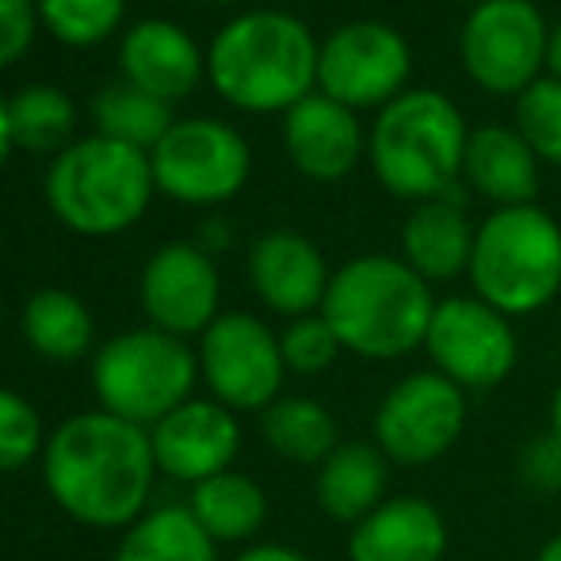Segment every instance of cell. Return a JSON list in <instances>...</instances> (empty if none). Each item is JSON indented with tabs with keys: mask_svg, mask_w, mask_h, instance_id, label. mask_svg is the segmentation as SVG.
I'll return each mask as SVG.
<instances>
[{
	"mask_svg": "<svg viewBox=\"0 0 561 561\" xmlns=\"http://www.w3.org/2000/svg\"><path fill=\"white\" fill-rule=\"evenodd\" d=\"M43 481L50 501L69 519L96 531L130 527L146 516L157 481V458L149 432L126 424L104 409H89L46 436Z\"/></svg>",
	"mask_w": 561,
	"mask_h": 561,
	"instance_id": "1",
	"label": "cell"
},
{
	"mask_svg": "<svg viewBox=\"0 0 561 561\" xmlns=\"http://www.w3.org/2000/svg\"><path fill=\"white\" fill-rule=\"evenodd\" d=\"M321 43L298 15L260 8L229 20L207 50V77L241 112H283L318 89Z\"/></svg>",
	"mask_w": 561,
	"mask_h": 561,
	"instance_id": "2",
	"label": "cell"
},
{
	"mask_svg": "<svg viewBox=\"0 0 561 561\" xmlns=\"http://www.w3.org/2000/svg\"><path fill=\"white\" fill-rule=\"evenodd\" d=\"M436 306L432 283L421 279L405 260L367 252L336 267L321 313L336 329L344 352L393 363L424 347Z\"/></svg>",
	"mask_w": 561,
	"mask_h": 561,
	"instance_id": "3",
	"label": "cell"
},
{
	"mask_svg": "<svg viewBox=\"0 0 561 561\" xmlns=\"http://www.w3.org/2000/svg\"><path fill=\"white\" fill-rule=\"evenodd\" d=\"M470 146L466 118L436 89H405L375 115L367 153L375 176L398 199L432 203L462 184V161Z\"/></svg>",
	"mask_w": 561,
	"mask_h": 561,
	"instance_id": "4",
	"label": "cell"
},
{
	"mask_svg": "<svg viewBox=\"0 0 561 561\" xmlns=\"http://www.w3.org/2000/svg\"><path fill=\"white\" fill-rule=\"evenodd\" d=\"M473 295L504 318H531L561 295V226L542 207H501L478 226Z\"/></svg>",
	"mask_w": 561,
	"mask_h": 561,
	"instance_id": "5",
	"label": "cell"
},
{
	"mask_svg": "<svg viewBox=\"0 0 561 561\" xmlns=\"http://www.w3.org/2000/svg\"><path fill=\"white\" fill-rule=\"evenodd\" d=\"M153 187L149 153L100 134L61 149L46 172L50 210L84 237H112L130 229L146 215Z\"/></svg>",
	"mask_w": 561,
	"mask_h": 561,
	"instance_id": "6",
	"label": "cell"
},
{
	"mask_svg": "<svg viewBox=\"0 0 561 561\" xmlns=\"http://www.w3.org/2000/svg\"><path fill=\"white\" fill-rule=\"evenodd\" d=\"M199 355L184 336L164 329H130L96 347L92 355V390L104 413L138 428L157 421L195 398Z\"/></svg>",
	"mask_w": 561,
	"mask_h": 561,
	"instance_id": "7",
	"label": "cell"
},
{
	"mask_svg": "<svg viewBox=\"0 0 561 561\" xmlns=\"http://www.w3.org/2000/svg\"><path fill=\"white\" fill-rule=\"evenodd\" d=\"M470 424V393L439 370H413L382 393L375 409V447L390 466L424 470L455 450Z\"/></svg>",
	"mask_w": 561,
	"mask_h": 561,
	"instance_id": "8",
	"label": "cell"
},
{
	"mask_svg": "<svg viewBox=\"0 0 561 561\" xmlns=\"http://www.w3.org/2000/svg\"><path fill=\"white\" fill-rule=\"evenodd\" d=\"M550 27L531 0H485L462 23L458 54L481 92L519 96L547 69Z\"/></svg>",
	"mask_w": 561,
	"mask_h": 561,
	"instance_id": "9",
	"label": "cell"
},
{
	"mask_svg": "<svg viewBox=\"0 0 561 561\" xmlns=\"http://www.w3.org/2000/svg\"><path fill=\"white\" fill-rule=\"evenodd\" d=\"M424 352L432 370L450 378L458 390L485 393L512 378L519 363V336L512 318L481 302L478 295H455L432 313Z\"/></svg>",
	"mask_w": 561,
	"mask_h": 561,
	"instance_id": "10",
	"label": "cell"
},
{
	"mask_svg": "<svg viewBox=\"0 0 561 561\" xmlns=\"http://www.w3.org/2000/svg\"><path fill=\"white\" fill-rule=\"evenodd\" d=\"M199 378L210 398L233 413H264L283 398L287 363H283L279 333L252 313H222L199 336Z\"/></svg>",
	"mask_w": 561,
	"mask_h": 561,
	"instance_id": "11",
	"label": "cell"
},
{
	"mask_svg": "<svg viewBox=\"0 0 561 561\" xmlns=\"http://www.w3.org/2000/svg\"><path fill=\"white\" fill-rule=\"evenodd\" d=\"M409 73H413L409 38L382 20L344 23L321 43L318 54V92L352 112L363 107L382 112L405 92Z\"/></svg>",
	"mask_w": 561,
	"mask_h": 561,
	"instance_id": "12",
	"label": "cell"
},
{
	"mask_svg": "<svg viewBox=\"0 0 561 561\" xmlns=\"http://www.w3.org/2000/svg\"><path fill=\"white\" fill-rule=\"evenodd\" d=\"M164 195L192 207H215L244 187L252 157L244 138L218 118H180L149 153Z\"/></svg>",
	"mask_w": 561,
	"mask_h": 561,
	"instance_id": "13",
	"label": "cell"
},
{
	"mask_svg": "<svg viewBox=\"0 0 561 561\" xmlns=\"http://www.w3.org/2000/svg\"><path fill=\"white\" fill-rule=\"evenodd\" d=\"M222 279L207 249L199 244H164L141 272V310L149 325L172 336H203L222 313Z\"/></svg>",
	"mask_w": 561,
	"mask_h": 561,
	"instance_id": "14",
	"label": "cell"
},
{
	"mask_svg": "<svg viewBox=\"0 0 561 561\" xmlns=\"http://www.w3.org/2000/svg\"><path fill=\"white\" fill-rule=\"evenodd\" d=\"M149 444L164 478L199 485L233 470L241 455V424L233 409L218 405L215 398H192L149 428Z\"/></svg>",
	"mask_w": 561,
	"mask_h": 561,
	"instance_id": "15",
	"label": "cell"
},
{
	"mask_svg": "<svg viewBox=\"0 0 561 561\" xmlns=\"http://www.w3.org/2000/svg\"><path fill=\"white\" fill-rule=\"evenodd\" d=\"M249 283L267 310L295 321L306 313H321L333 272L310 237L298 229H272L252 244Z\"/></svg>",
	"mask_w": 561,
	"mask_h": 561,
	"instance_id": "16",
	"label": "cell"
},
{
	"mask_svg": "<svg viewBox=\"0 0 561 561\" xmlns=\"http://www.w3.org/2000/svg\"><path fill=\"white\" fill-rule=\"evenodd\" d=\"M283 146L302 176L336 184L359 164L367 141L352 107L329 100L325 92H310L302 104L283 115Z\"/></svg>",
	"mask_w": 561,
	"mask_h": 561,
	"instance_id": "17",
	"label": "cell"
},
{
	"mask_svg": "<svg viewBox=\"0 0 561 561\" xmlns=\"http://www.w3.org/2000/svg\"><path fill=\"white\" fill-rule=\"evenodd\" d=\"M447 547L444 512L424 496H390L347 527V561H444Z\"/></svg>",
	"mask_w": 561,
	"mask_h": 561,
	"instance_id": "18",
	"label": "cell"
},
{
	"mask_svg": "<svg viewBox=\"0 0 561 561\" xmlns=\"http://www.w3.org/2000/svg\"><path fill=\"white\" fill-rule=\"evenodd\" d=\"M118 66L130 89L172 104L192 96L195 84L203 81L207 58L184 27L169 20H141L126 31L118 46Z\"/></svg>",
	"mask_w": 561,
	"mask_h": 561,
	"instance_id": "19",
	"label": "cell"
},
{
	"mask_svg": "<svg viewBox=\"0 0 561 561\" xmlns=\"http://www.w3.org/2000/svg\"><path fill=\"white\" fill-rule=\"evenodd\" d=\"M462 180L501 207H531L539 195V157L531 153L516 126H481L470 130Z\"/></svg>",
	"mask_w": 561,
	"mask_h": 561,
	"instance_id": "20",
	"label": "cell"
},
{
	"mask_svg": "<svg viewBox=\"0 0 561 561\" xmlns=\"http://www.w3.org/2000/svg\"><path fill=\"white\" fill-rule=\"evenodd\" d=\"M478 226L466 218V203H416L401 226V260L428 283H450L470 272Z\"/></svg>",
	"mask_w": 561,
	"mask_h": 561,
	"instance_id": "21",
	"label": "cell"
},
{
	"mask_svg": "<svg viewBox=\"0 0 561 561\" xmlns=\"http://www.w3.org/2000/svg\"><path fill=\"white\" fill-rule=\"evenodd\" d=\"M318 508L344 527L367 519L382 501H390V458L375 447V439H344L318 466Z\"/></svg>",
	"mask_w": 561,
	"mask_h": 561,
	"instance_id": "22",
	"label": "cell"
},
{
	"mask_svg": "<svg viewBox=\"0 0 561 561\" xmlns=\"http://www.w3.org/2000/svg\"><path fill=\"white\" fill-rule=\"evenodd\" d=\"M192 516L210 539L222 542H252L267 524V493L256 478L241 470H226L215 478L192 485V501H187Z\"/></svg>",
	"mask_w": 561,
	"mask_h": 561,
	"instance_id": "23",
	"label": "cell"
},
{
	"mask_svg": "<svg viewBox=\"0 0 561 561\" xmlns=\"http://www.w3.org/2000/svg\"><path fill=\"white\" fill-rule=\"evenodd\" d=\"M260 436L279 458L295 466H321L333 450L344 444L340 424L329 413L325 401L302 398V393H283L275 405L260 413Z\"/></svg>",
	"mask_w": 561,
	"mask_h": 561,
	"instance_id": "24",
	"label": "cell"
},
{
	"mask_svg": "<svg viewBox=\"0 0 561 561\" xmlns=\"http://www.w3.org/2000/svg\"><path fill=\"white\" fill-rule=\"evenodd\" d=\"M23 336L31 352L50 363H77L92 352L96 325L92 313L73 290L43 287L27 298L23 306Z\"/></svg>",
	"mask_w": 561,
	"mask_h": 561,
	"instance_id": "25",
	"label": "cell"
},
{
	"mask_svg": "<svg viewBox=\"0 0 561 561\" xmlns=\"http://www.w3.org/2000/svg\"><path fill=\"white\" fill-rule=\"evenodd\" d=\"M115 561H218V542L203 531L187 504H164L126 527Z\"/></svg>",
	"mask_w": 561,
	"mask_h": 561,
	"instance_id": "26",
	"label": "cell"
},
{
	"mask_svg": "<svg viewBox=\"0 0 561 561\" xmlns=\"http://www.w3.org/2000/svg\"><path fill=\"white\" fill-rule=\"evenodd\" d=\"M92 115H96L100 138L123 141V146L141 149V153H153L164 134L176 126L172 104L146 96L130 84H112V89L100 92Z\"/></svg>",
	"mask_w": 561,
	"mask_h": 561,
	"instance_id": "27",
	"label": "cell"
},
{
	"mask_svg": "<svg viewBox=\"0 0 561 561\" xmlns=\"http://www.w3.org/2000/svg\"><path fill=\"white\" fill-rule=\"evenodd\" d=\"M8 123H12V146H23L31 153H54L69 149L77 126V107L61 89L35 84L8 100Z\"/></svg>",
	"mask_w": 561,
	"mask_h": 561,
	"instance_id": "28",
	"label": "cell"
},
{
	"mask_svg": "<svg viewBox=\"0 0 561 561\" xmlns=\"http://www.w3.org/2000/svg\"><path fill=\"white\" fill-rule=\"evenodd\" d=\"M38 23L69 46L104 43L123 20L126 0H38Z\"/></svg>",
	"mask_w": 561,
	"mask_h": 561,
	"instance_id": "29",
	"label": "cell"
},
{
	"mask_svg": "<svg viewBox=\"0 0 561 561\" xmlns=\"http://www.w3.org/2000/svg\"><path fill=\"white\" fill-rule=\"evenodd\" d=\"M516 130L539 161L561 164V81L539 77L516 96Z\"/></svg>",
	"mask_w": 561,
	"mask_h": 561,
	"instance_id": "30",
	"label": "cell"
},
{
	"mask_svg": "<svg viewBox=\"0 0 561 561\" xmlns=\"http://www.w3.org/2000/svg\"><path fill=\"white\" fill-rule=\"evenodd\" d=\"M283 363H287V375H325L329 367L340 359L344 344H340L336 329L325 321V313H306V318L287 321V329L279 333Z\"/></svg>",
	"mask_w": 561,
	"mask_h": 561,
	"instance_id": "31",
	"label": "cell"
},
{
	"mask_svg": "<svg viewBox=\"0 0 561 561\" xmlns=\"http://www.w3.org/2000/svg\"><path fill=\"white\" fill-rule=\"evenodd\" d=\"M46 432L43 416L23 393L0 386V473H15L27 462L43 458Z\"/></svg>",
	"mask_w": 561,
	"mask_h": 561,
	"instance_id": "32",
	"label": "cell"
},
{
	"mask_svg": "<svg viewBox=\"0 0 561 561\" xmlns=\"http://www.w3.org/2000/svg\"><path fill=\"white\" fill-rule=\"evenodd\" d=\"M516 478L524 489L539 496H558L561 493V439L550 428H542L539 436H531L516 455Z\"/></svg>",
	"mask_w": 561,
	"mask_h": 561,
	"instance_id": "33",
	"label": "cell"
},
{
	"mask_svg": "<svg viewBox=\"0 0 561 561\" xmlns=\"http://www.w3.org/2000/svg\"><path fill=\"white\" fill-rule=\"evenodd\" d=\"M38 27V8L31 0H0V69L27 54Z\"/></svg>",
	"mask_w": 561,
	"mask_h": 561,
	"instance_id": "34",
	"label": "cell"
},
{
	"mask_svg": "<svg viewBox=\"0 0 561 561\" xmlns=\"http://www.w3.org/2000/svg\"><path fill=\"white\" fill-rule=\"evenodd\" d=\"M233 561H310L302 550L287 547V542H252Z\"/></svg>",
	"mask_w": 561,
	"mask_h": 561,
	"instance_id": "35",
	"label": "cell"
},
{
	"mask_svg": "<svg viewBox=\"0 0 561 561\" xmlns=\"http://www.w3.org/2000/svg\"><path fill=\"white\" fill-rule=\"evenodd\" d=\"M547 69H550V77H558V81H561V23H558V27H550V46H547Z\"/></svg>",
	"mask_w": 561,
	"mask_h": 561,
	"instance_id": "36",
	"label": "cell"
},
{
	"mask_svg": "<svg viewBox=\"0 0 561 561\" xmlns=\"http://www.w3.org/2000/svg\"><path fill=\"white\" fill-rule=\"evenodd\" d=\"M8 149H12V123H8V100L0 96V164H4Z\"/></svg>",
	"mask_w": 561,
	"mask_h": 561,
	"instance_id": "37",
	"label": "cell"
},
{
	"mask_svg": "<svg viewBox=\"0 0 561 561\" xmlns=\"http://www.w3.org/2000/svg\"><path fill=\"white\" fill-rule=\"evenodd\" d=\"M535 561H561V531L550 535V539L542 542L539 554H535Z\"/></svg>",
	"mask_w": 561,
	"mask_h": 561,
	"instance_id": "38",
	"label": "cell"
},
{
	"mask_svg": "<svg viewBox=\"0 0 561 561\" xmlns=\"http://www.w3.org/2000/svg\"><path fill=\"white\" fill-rule=\"evenodd\" d=\"M547 428L561 439V382H558L554 398H550V424H547Z\"/></svg>",
	"mask_w": 561,
	"mask_h": 561,
	"instance_id": "39",
	"label": "cell"
},
{
	"mask_svg": "<svg viewBox=\"0 0 561 561\" xmlns=\"http://www.w3.org/2000/svg\"><path fill=\"white\" fill-rule=\"evenodd\" d=\"M207 4H233V0H207Z\"/></svg>",
	"mask_w": 561,
	"mask_h": 561,
	"instance_id": "40",
	"label": "cell"
},
{
	"mask_svg": "<svg viewBox=\"0 0 561 561\" xmlns=\"http://www.w3.org/2000/svg\"><path fill=\"white\" fill-rule=\"evenodd\" d=\"M470 4H473V8H478V4H485V0H470Z\"/></svg>",
	"mask_w": 561,
	"mask_h": 561,
	"instance_id": "41",
	"label": "cell"
},
{
	"mask_svg": "<svg viewBox=\"0 0 561 561\" xmlns=\"http://www.w3.org/2000/svg\"><path fill=\"white\" fill-rule=\"evenodd\" d=\"M0 329H4V310H0Z\"/></svg>",
	"mask_w": 561,
	"mask_h": 561,
	"instance_id": "42",
	"label": "cell"
}]
</instances>
